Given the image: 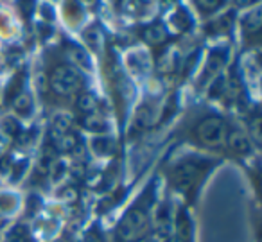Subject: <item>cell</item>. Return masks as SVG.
Returning a JSON list of instances; mask_svg holds the SVG:
<instances>
[{
  "label": "cell",
  "mask_w": 262,
  "mask_h": 242,
  "mask_svg": "<svg viewBox=\"0 0 262 242\" xmlns=\"http://www.w3.org/2000/svg\"><path fill=\"white\" fill-rule=\"evenodd\" d=\"M149 201L147 197L139 199L137 205H133L124 217L120 219L119 226H117V237L122 242H135L140 237H144L149 228L151 223V213H149Z\"/></svg>",
  "instance_id": "obj_1"
},
{
  "label": "cell",
  "mask_w": 262,
  "mask_h": 242,
  "mask_svg": "<svg viewBox=\"0 0 262 242\" xmlns=\"http://www.w3.org/2000/svg\"><path fill=\"white\" fill-rule=\"evenodd\" d=\"M207 170H208V163L205 160H196V158L182 160L172 169L171 181L176 190H180L182 194H190L192 190H196L198 183L201 181V178L205 176Z\"/></svg>",
  "instance_id": "obj_2"
},
{
  "label": "cell",
  "mask_w": 262,
  "mask_h": 242,
  "mask_svg": "<svg viewBox=\"0 0 262 242\" xmlns=\"http://www.w3.org/2000/svg\"><path fill=\"white\" fill-rule=\"evenodd\" d=\"M83 84V76L72 67H58L51 74V90L59 97L76 94Z\"/></svg>",
  "instance_id": "obj_3"
},
{
  "label": "cell",
  "mask_w": 262,
  "mask_h": 242,
  "mask_svg": "<svg viewBox=\"0 0 262 242\" xmlns=\"http://www.w3.org/2000/svg\"><path fill=\"white\" fill-rule=\"evenodd\" d=\"M226 137V124L221 117H207L196 126V138L203 145H215L223 144Z\"/></svg>",
  "instance_id": "obj_4"
},
{
  "label": "cell",
  "mask_w": 262,
  "mask_h": 242,
  "mask_svg": "<svg viewBox=\"0 0 262 242\" xmlns=\"http://www.w3.org/2000/svg\"><path fill=\"white\" fill-rule=\"evenodd\" d=\"M226 144L233 155L244 156L251 151V140L243 131H228L226 133Z\"/></svg>",
  "instance_id": "obj_5"
},
{
  "label": "cell",
  "mask_w": 262,
  "mask_h": 242,
  "mask_svg": "<svg viewBox=\"0 0 262 242\" xmlns=\"http://www.w3.org/2000/svg\"><path fill=\"white\" fill-rule=\"evenodd\" d=\"M144 38H146L147 43L160 45V43H164V41H165L167 33H165L164 26H160V24H153V26H149L146 31H144Z\"/></svg>",
  "instance_id": "obj_6"
},
{
  "label": "cell",
  "mask_w": 262,
  "mask_h": 242,
  "mask_svg": "<svg viewBox=\"0 0 262 242\" xmlns=\"http://www.w3.org/2000/svg\"><path fill=\"white\" fill-rule=\"evenodd\" d=\"M92 147H94V151L97 152V155L106 156V155H112V152L115 151V142H113L112 138L99 137L92 142Z\"/></svg>",
  "instance_id": "obj_7"
},
{
  "label": "cell",
  "mask_w": 262,
  "mask_h": 242,
  "mask_svg": "<svg viewBox=\"0 0 262 242\" xmlns=\"http://www.w3.org/2000/svg\"><path fill=\"white\" fill-rule=\"evenodd\" d=\"M13 108H15V112L18 113L20 117H26L31 113V109H33V104H31V99L29 95L26 94H18L15 99H13Z\"/></svg>",
  "instance_id": "obj_8"
},
{
  "label": "cell",
  "mask_w": 262,
  "mask_h": 242,
  "mask_svg": "<svg viewBox=\"0 0 262 242\" xmlns=\"http://www.w3.org/2000/svg\"><path fill=\"white\" fill-rule=\"evenodd\" d=\"M77 108L84 115H92L97 109V101H95V97L92 94H83L77 99Z\"/></svg>",
  "instance_id": "obj_9"
},
{
  "label": "cell",
  "mask_w": 262,
  "mask_h": 242,
  "mask_svg": "<svg viewBox=\"0 0 262 242\" xmlns=\"http://www.w3.org/2000/svg\"><path fill=\"white\" fill-rule=\"evenodd\" d=\"M225 59H226V54L221 56V52H212L210 54V59L207 63V69H205V76H210V74H217L221 70V67L225 65Z\"/></svg>",
  "instance_id": "obj_10"
},
{
  "label": "cell",
  "mask_w": 262,
  "mask_h": 242,
  "mask_svg": "<svg viewBox=\"0 0 262 242\" xmlns=\"http://www.w3.org/2000/svg\"><path fill=\"white\" fill-rule=\"evenodd\" d=\"M83 126L86 127V129L94 131V133H102V131L106 129V122L97 115H88L86 119L83 120Z\"/></svg>",
  "instance_id": "obj_11"
},
{
  "label": "cell",
  "mask_w": 262,
  "mask_h": 242,
  "mask_svg": "<svg viewBox=\"0 0 262 242\" xmlns=\"http://www.w3.org/2000/svg\"><path fill=\"white\" fill-rule=\"evenodd\" d=\"M56 145H58L59 151H72L74 147H77L76 145V137L70 133H65L63 137H59L58 140H56Z\"/></svg>",
  "instance_id": "obj_12"
},
{
  "label": "cell",
  "mask_w": 262,
  "mask_h": 242,
  "mask_svg": "<svg viewBox=\"0 0 262 242\" xmlns=\"http://www.w3.org/2000/svg\"><path fill=\"white\" fill-rule=\"evenodd\" d=\"M6 242H29V237H27V230L26 226H16L11 233L8 235Z\"/></svg>",
  "instance_id": "obj_13"
},
{
  "label": "cell",
  "mask_w": 262,
  "mask_h": 242,
  "mask_svg": "<svg viewBox=\"0 0 262 242\" xmlns=\"http://www.w3.org/2000/svg\"><path fill=\"white\" fill-rule=\"evenodd\" d=\"M194 2H196V6L203 13H212L221 6L223 0H194Z\"/></svg>",
  "instance_id": "obj_14"
},
{
  "label": "cell",
  "mask_w": 262,
  "mask_h": 242,
  "mask_svg": "<svg viewBox=\"0 0 262 242\" xmlns=\"http://www.w3.org/2000/svg\"><path fill=\"white\" fill-rule=\"evenodd\" d=\"M2 127L6 129V133H9V135H18L20 133V126H18V122H16L15 119H6L4 122H2Z\"/></svg>",
  "instance_id": "obj_15"
},
{
  "label": "cell",
  "mask_w": 262,
  "mask_h": 242,
  "mask_svg": "<svg viewBox=\"0 0 262 242\" xmlns=\"http://www.w3.org/2000/svg\"><path fill=\"white\" fill-rule=\"evenodd\" d=\"M34 4H36V0H18L20 11L26 16H31V13L34 11Z\"/></svg>",
  "instance_id": "obj_16"
},
{
  "label": "cell",
  "mask_w": 262,
  "mask_h": 242,
  "mask_svg": "<svg viewBox=\"0 0 262 242\" xmlns=\"http://www.w3.org/2000/svg\"><path fill=\"white\" fill-rule=\"evenodd\" d=\"M70 52H72V56H70V59L72 61H79V63H86V56H84V52L81 51V49L77 47H70Z\"/></svg>",
  "instance_id": "obj_17"
},
{
  "label": "cell",
  "mask_w": 262,
  "mask_h": 242,
  "mask_svg": "<svg viewBox=\"0 0 262 242\" xmlns=\"http://www.w3.org/2000/svg\"><path fill=\"white\" fill-rule=\"evenodd\" d=\"M174 24H176V27H178V29H187V27H189V16L185 15V13L182 11V16H180V20H176L174 18Z\"/></svg>",
  "instance_id": "obj_18"
},
{
  "label": "cell",
  "mask_w": 262,
  "mask_h": 242,
  "mask_svg": "<svg viewBox=\"0 0 262 242\" xmlns=\"http://www.w3.org/2000/svg\"><path fill=\"white\" fill-rule=\"evenodd\" d=\"M84 242H102V235L99 233V231H90V233L86 235V240Z\"/></svg>",
  "instance_id": "obj_19"
},
{
  "label": "cell",
  "mask_w": 262,
  "mask_h": 242,
  "mask_svg": "<svg viewBox=\"0 0 262 242\" xmlns=\"http://www.w3.org/2000/svg\"><path fill=\"white\" fill-rule=\"evenodd\" d=\"M6 152V142L0 138V158H2V155Z\"/></svg>",
  "instance_id": "obj_20"
},
{
  "label": "cell",
  "mask_w": 262,
  "mask_h": 242,
  "mask_svg": "<svg viewBox=\"0 0 262 242\" xmlns=\"http://www.w3.org/2000/svg\"><path fill=\"white\" fill-rule=\"evenodd\" d=\"M81 4H86V6H92V4H95L97 0H79Z\"/></svg>",
  "instance_id": "obj_21"
},
{
  "label": "cell",
  "mask_w": 262,
  "mask_h": 242,
  "mask_svg": "<svg viewBox=\"0 0 262 242\" xmlns=\"http://www.w3.org/2000/svg\"><path fill=\"white\" fill-rule=\"evenodd\" d=\"M58 242H69V240H67V238H61V240H58Z\"/></svg>",
  "instance_id": "obj_22"
}]
</instances>
